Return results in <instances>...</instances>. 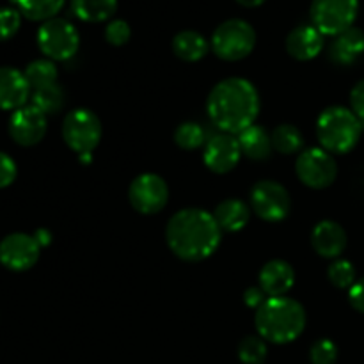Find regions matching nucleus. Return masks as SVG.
Masks as SVG:
<instances>
[{
  "instance_id": "f704fd0d",
  "label": "nucleus",
  "mask_w": 364,
  "mask_h": 364,
  "mask_svg": "<svg viewBox=\"0 0 364 364\" xmlns=\"http://www.w3.org/2000/svg\"><path fill=\"white\" fill-rule=\"evenodd\" d=\"M350 105H352V112L361 119V123H364V80L358 82L354 85L350 92Z\"/></svg>"
},
{
  "instance_id": "0eeeda50",
  "label": "nucleus",
  "mask_w": 364,
  "mask_h": 364,
  "mask_svg": "<svg viewBox=\"0 0 364 364\" xmlns=\"http://www.w3.org/2000/svg\"><path fill=\"white\" fill-rule=\"evenodd\" d=\"M38 45L50 60H68L77 53L80 36L73 23L63 18H52L39 27Z\"/></svg>"
},
{
  "instance_id": "423d86ee",
  "label": "nucleus",
  "mask_w": 364,
  "mask_h": 364,
  "mask_svg": "<svg viewBox=\"0 0 364 364\" xmlns=\"http://www.w3.org/2000/svg\"><path fill=\"white\" fill-rule=\"evenodd\" d=\"M64 142L82 156H89L95 151L102 139V123L98 116L87 109H75L64 117L63 123Z\"/></svg>"
},
{
  "instance_id": "ddd939ff",
  "label": "nucleus",
  "mask_w": 364,
  "mask_h": 364,
  "mask_svg": "<svg viewBox=\"0 0 364 364\" xmlns=\"http://www.w3.org/2000/svg\"><path fill=\"white\" fill-rule=\"evenodd\" d=\"M9 134L20 146H36L46 134V116L34 105H23L11 114Z\"/></svg>"
},
{
  "instance_id": "a878e982",
  "label": "nucleus",
  "mask_w": 364,
  "mask_h": 364,
  "mask_svg": "<svg viewBox=\"0 0 364 364\" xmlns=\"http://www.w3.org/2000/svg\"><path fill=\"white\" fill-rule=\"evenodd\" d=\"M25 78H27L31 89L38 91V89L48 87L57 82V68L50 59H38L32 60L23 71Z\"/></svg>"
},
{
  "instance_id": "7ed1b4c3",
  "label": "nucleus",
  "mask_w": 364,
  "mask_h": 364,
  "mask_svg": "<svg viewBox=\"0 0 364 364\" xmlns=\"http://www.w3.org/2000/svg\"><path fill=\"white\" fill-rule=\"evenodd\" d=\"M256 329L263 340L276 345L291 343L306 327V311L290 297H270L256 309Z\"/></svg>"
},
{
  "instance_id": "aec40b11",
  "label": "nucleus",
  "mask_w": 364,
  "mask_h": 364,
  "mask_svg": "<svg viewBox=\"0 0 364 364\" xmlns=\"http://www.w3.org/2000/svg\"><path fill=\"white\" fill-rule=\"evenodd\" d=\"M213 217H215L220 230L235 233V231H240L247 226L249 219H251V210L240 199H226V201L217 205Z\"/></svg>"
},
{
  "instance_id": "72a5a7b5",
  "label": "nucleus",
  "mask_w": 364,
  "mask_h": 364,
  "mask_svg": "<svg viewBox=\"0 0 364 364\" xmlns=\"http://www.w3.org/2000/svg\"><path fill=\"white\" fill-rule=\"evenodd\" d=\"M16 178V164L9 155L0 151V188L9 187Z\"/></svg>"
},
{
  "instance_id": "473e14b6",
  "label": "nucleus",
  "mask_w": 364,
  "mask_h": 364,
  "mask_svg": "<svg viewBox=\"0 0 364 364\" xmlns=\"http://www.w3.org/2000/svg\"><path fill=\"white\" fill-rule=\"evenodd\" d=\"M132 28L124 20L109 21L105 28V39L114 46H123L130 41Z\"/></svg>"
},
{
  "instance_id": "9b49d317",
  "label": "nucleus",
  "mask_w": 364,
  "mask_h": 364,
  "mask_svg": "<svg viewBox=\"0 0 364 364\" xmlns=\"http://www.w3.org/2000/svg\"><path fill=\"white\" fill-rule=\"evenodd\" d=\"M251 205L256 215L269 223H279L290 213L291 199L277 181H259L251 192Z\"/></svg>"
},
{
  "instance_id": "f3484780",
  "label": "nucleus",
  "mask_w": 364,
  "mask_h": 364,
  "mask_svg": "<svg viewBox=\"0 0 364 364\" xmlns=\"http://www.w3.org/2000/svg\"><path fill=\"white\" fill-rule=\"evenodd\" d=\"M258 281L269 297H284L295 283V270L284 259H270L259 270Z\"/></svg>"
},
{
  "instance_id": "f257e3e1",
  "label": "nucleus",
  "mask_w": 364,
  "mask_h": 364,
  "mask_svg": "<svg viewBox=\"0 0 364 364\" xmlns=\"http://www.w3.org/2000/svg\"><path fill=\"white\" fill-rule=\"evenodd\" d=\"M223 230L213 213L203 208H185L174 213L166 228L171 251L183 262H203L217 251Z\"/></svg>"
},
{
  "instance_id": "5701e85b",
  "label": "nucleus",
  "mask_w": 364,
  "mask_h": 364,
  "mask_svg": "<svg viewBox=\"0 0 364 364\" xmlns=\"http://www.w3.org/2000/svg\"><path fill=\"white\" fill-rule=\"evenodd\" d=\"M116 9L117 0H71V11L75 16L87 23L110 20Z\"/></svg>"
},
{
  "instance_id": "6ab92c4d",
  "label": "nucleus",
  "mask_w": 364,
  "mask_h": 364,
  "mask_svg": "<svg viewBox=\"0 0 364 364\" xmlns=\"http://www.w3.org/2000/svg\"><path fill=\"white\" fill-rule=\"evenodd\" d=\"M364 53V32L358 27L347 28L341 34L334 36L329 46V57L340 66L355 63Z\"/></svg>"
},
{
  "instance_id": "c85d7f7f",
  "label": "nucleus",
  "mask_w": 364,
  "mask_h": 364,
  "mask_svg": "<svg viewBox=\"0 0 364 364\" xmlns=\"http://www.w3.org/2000/svg\"><path fill=\"white\" fill-rule=\"evenodd\" d=\"M174 142L187 151L198 149L205 144V130L198 123H181L174 132Z\"/></svg>"
},
{
  "instance_id": "c9c22d12",
  "label": "nucleus",
  "mask_w": 364,
  "mask_h": 364,
  "mask_svg": "<svg viewBox=\"0 0 364 364\" xmlns=\"http://www.w3.org/2000/svg\"><path fill=\"white\" fill-rule=\"evenodd\" d=\"M348 301H350V306L355 311L364 315V277L352 284L350 290H348Z\"/></svg>"
},
{
  "instance_id": "cd10ccee",
  "label": "nucleus",
  "mask_w": 364,
  "mask_h": 364,
  "mask_svg": "<svg viewBox=\"0 0 364 364\" xmlns=\"http://www.w3.org/2000/svg\"><path fill=\"white\" fill-rule=\"evenodd\" d=\"M267 358V343L262 336H247L238 345V359L244 364H263Z\"/></svg>"
},
{
  "instance_id": "dca6fc26",
  "label": "nucleus",
  "mask_w": 364,
  "mask_h": 364,
  "mask_svg": "<svg viewBox=\"0 0 364 364\" xmlns=\"http://www.w3.org/2000/svg\"><path fill=\"white\" fill-rule=\"evenodd\" d=\"M28 92H31V85L20 70L11 66L0 68V109H21L27 102Z\"/></svg>"
},
{
  "instance_id": "f03ea898",
  "label": "nucleus",
  "mask_w": 364,
  "mask_h": 364,
  "mask_svg": "<svg viewBox=\"0 0 364 364\" xmlns=\"http://www.w3.org/2000/svg\"><path fill=\"white\" fill-rule=\"evenodd\" d=\"M206 110L219 130L242 134L252 127L259 112V96L255 85L245 78H226L212 89Z\"/></svg>"
},
{
  "instance_id": "c756f323",
  "label": "nucleus",
  "mask_w": 364,
  "mask_h": 364,
  "mask_svg": "<svg viewBox=\"0 0 364 364\" xmlns=\"http://www.w3.org/2000/svg\"><path fill=\"white\" fill-rule=\"evenodd\" d=\"M327 277L333 283V287L348 288L350 290L352 284L355 283V269L348 259H336L329 265V270H327Z\"/></svg>"
},
{
  "instance_id": "1a4fd4ad",
  "label": "nucleus",
  "mask_w": 364,
  "mask_h": 364,
  "mask_svg": "<svg viewBox=\"0 0 364 364\" xmlns=\"http://www.w3.org/2000/svg\"><path fill=\"white\" fill-rule=\"evenodd\" d=\"M295 173L306 187L320 191L334 183L338 176V166L329 151L322 148H311L299 155Z\"/></svg>"
},
{
  "instance_id": "4be33fe9",
  "label": "nucleus",
  "mask_w": 364,
  "mask_h": 364,
  "mask_svg": "<svg viewBox=\"0 0 364 364\" xmlns=\"http://www.w3.org/2000/svg\"><path fill=\"white\" fill-rule=\"evenodd\" d=\"M208 41L196 31H181L173 39V52L185 63L201 60L208 53Z\"/></svg>"
},
{
  "instance_id": "7c9ffc66",
  "label": "nucleus",
  "mask_w": 364,
  "mask_h": 364,
  "mask_svg": "<svg viewBox=\"0 0 364 364\" xmlns=\"http://www.w3.org/2000/svg\"><path fill=\"white\" fill-rule=\"evenodd\" d=\"M309 359L313 364H334L338 359V347L334 341L322 338L315 341L309 350Z\"/></svg>"
},
{
  "instance_id": "9d476101",
  "label": "nucleus",
  "mask_w": 364,
  "mask_h": 364,
  "mask_svg": "<svg viewBox=\"0 0 364 364\" xmlns=\"http://www.w3.org/2000/svg\"><path fill=\"white\" fill-rule=\"evenodd\" d=\"M130 205L142 215H153L164 210L169 201V187L159 174L146 173L135 178L128 191Z\"/></svg>"
},
{
  "instance_id": "393cba45",
  "label": "nucleus",
  "mask_w": 364,
  "mask_h": 364,
  "mask_svg": "<svg viewBox=\"0 0 364 364\" xmlns=\"http://www.w3.org/2000/svg\"><path fill=\"white\" fill-rule=\"evenodd\" d=\"M270 141H272V148L283 155H294V153L301 151V148L304 146V137L294 124H279L274 128Z\"/></svg>"
},
{
  "instance_id": "4c0bfd02",
  "label": "nucleus",
  "mask_w": 364,
  "mask_h": 364,
  "mask_svg": "<svg viewBox=\"0 0 364 364\" xmlns=\"http://www.w3.org/2000/svg\"><path fill=\"white\" fill-rule=\"evenodd\" d=\"M237 2L244 7H259L262 4H265L267 0H237Z\"/></svg>"
},
{
  "instance_id": "a211bd4d",
  "label": "nucleus",
  "mask_w": 364,
  "mask_h": 364,
  "mask_svg": "<svg viewBox=\"0 0 364 364\" xmlns=\"http://www.w3.org/2000/svg\"><path fill=\"white\" fill-rule=\"evenodd\" d=\"M323 50V34L313 25H299L288 34L287 52L297 60H311Z\"/></svg>"
},
{
  "instance_id": "e433bc0d",
  "label": "nucleus",
  "mask_w": 364,
  "mask_h": 364,
  "mask_svg": "<svg viewBox=\"0 0 364 364\" xmlns=\"http://www.w3.org/2000/svg\"><path fill=\"white\" fill-rule=\"evenodd\" d=\"M265 297H267V294L262 290V288L251 287V288H247V290H245V294H244V302L249 306V308L258 309L259 306H262L263 302L267 301Z\"/></svg>"
},
{
  "instance_id": "2f4dec72",
  "label": "nucleus",
  "mask_w": 364,
  "mask_h": 364,
  "mask_svg": "<svg viewBox=\"0 0 364 364\" xmlns=\"http://www.w3.org/2000/svg\"><path fill=\"white\" fill-rule=\"evenodd\" d=\"M21 25V13L13 7L0 9V41H7L13 38Z\"/></svg>"
},
{
  "instance_id": "20e7f679",
  "label": "nucleus",
  "mask_w": 364,
  "mask_h": 364,
  "mask_svg": "<svg viewBox=\"0 0 364 364\" xmlns=\"http://www.w3.org/2000/svg\"><path fill=\"white\" fill-rule=\"evenodd\" d=\"M363 134V123L350 109L329 107L316 123V135L326 151L343 155L352 151Z\"/></svg>"
},
{
  "instance_id": "f8f14e48",
  "label": "nucleus",
  "mask_w": 364,
  "mask_h": 364,
  "mask_svg": "<svg viewBox=\"0 0 364 364\" xmlns=\"http://www.w3.org/2000/svg\"><path fill=\"white\" fill-rule=\"evenodd\" d=\"M39 249L34 237L25 233L7 235L0 242V263L6 269L14 270V272H23V270L32 269L39 258Z\"/></svg>"
},
{
  "instance_id": "b1692460",
  "label": "nucleus",
  "mask_w": 364,
  "mask_h": 364,
  "mask_svg": "<svg viewBox=\"0 0 364 364\" xmlns=\"http://www.w3.org/2000/svg\"><path fill=\"white\" fill-rule=\"evenodd\" d=\"M18 11L32 21H48L55 18L66 0H14Z\"/></svg>"
},
{
  "instance_id": "bb28decb",
  "label": "nucleus",
  "mask_w": 364,
  "mask_h": 364,
  "mask_svg": "<svg viewBox=\"0 0 364 364\" xmlns=\"http://www.w3.org/2000/svg\"><path fill=\"white\" fill-rule=\"evenodd\" d=\"M32 105L41 110L45 116L57 114L64 107V91L57 84L38 89L32 95Z\"/></svg>"
},
{
  "instance_id": "6e6552de",
  "label": "nucleus",
  "mask_w": 364,
  "mask_h": 364,
  "mask_svg": "<svg viewBox=\"0 0 364 364\" xmlns=\"http://www.w3.org/2000/svg\"><path fill=\"white\" fill-rule=\"evenodd\" d=\"M359 13V0H313V27L326 36H338L354 27Z\"/></svg>"
},
{
  "instance_id": "4468645a",
  "label": "nucleus",
  "mask_w": 364,
  "mask_h": 364,
  "mask_svg": "<svg viewBox=\"0 0 364 364\" xmlns=\"http://www.w3.org/2000/svg\"><path fill=\"white\" fill-rule=\"evenodd\" d=\"M242 149L238 139L230 134L213 135L205 148V164L210 171L217 174H226L240 162Z\"/></svg>"
},
{
  "instance_id": "39448f33",
  "label": "nucleus",
  "mask_w": 364,
  "mask_h": 364,
  "mask_svg": "<svg viewBox=\"0 0 364 364\" xmlns=\"http://www.w3.org/2000/svg\"><path fill=\"white\" fill-rule=\"evenodd\" d=\"M256 32L245 20H226L215 28L212 36V48L219 59L240 60L255 50Z\"/></svg>"
},
{
  "instance_id": "412c9836",
  "label": "nucleus",
  "mask_w": 364,
  "mask_h": 364,
  "mask_svg": "<svg viewBox=\"0 0 364 364\" xmlns=\"http://www.w3.org/2000/svg\"><path fill=\"white\" fill-rule=\"evenodd\" d=\"M238 144H240L242 153L247 159L256 160V162L267 160L272 153V141H270L269 134L256 124L242 132L240 137H238Z\"/></svg>"
},
{
  "instance_id": "2eb2a0df",
  "label": "nucleus",
  "mask_w": 364,
  "mask_h": 364,
  "mask_svg": "<svg viewBox=\"0 0 364 364\" xmlns=\"http://www.w3.org/2000/svg\"><path fill=\"white\" fill-rule=\"evenodd\" d=\"M347 231L334 220H322L311 231V245L322 258H340L347 249Z\"/></svg>"
}]
</instances>
